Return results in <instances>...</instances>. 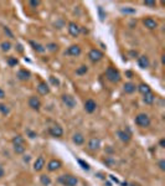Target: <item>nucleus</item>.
<instances>
[{
    "label": "nucleus",
    "mask_w": 165,
    "mask_h": 186,
    "mask_svg": "<svg viewBox=\"0 0 165 186\" xmlns=\"http://www.w3.org/2000/svg\"><path fill=\"white\" fill-rule=\"evenodd\" d=\"M104 76H106V78H107L111 83H118V82L121 81V78H122L119 71H118L116 67H113V66L107 67V70H106V72H104Z\"/></svg>",
    "instance_id": "obj_1"
},
{
    "label": "nucleus",
    "mask_w": 165,
    "mask_h": 186,
    "mask_svg": "<svg viewBox=\"0 0 165 186\" xmlns=\"http://www.w3.org/2000/svg\"><path fill=\"white\" fill-rule=\"evenodd\" d=\"M57 183L61 184L62 186H77L78 184V179L71 174H65V175H61L59 176L57 179Z\"/></svg>",
    "instance_id": "obj_2"
},
{
    "label": "nucleus",
    "mask_w": 165,
    "mask_h": 186,
    "mask_svg": "<svg viewBox=\"0 0 165 186\" xmlns=\"http://www.w3.org/2000/svg\"><path fill=\"white\" fill-rule=\"evenodd\" d=\"M134 122L140 128H148L150 125V117L145 113H139L138 116H135Z\"/></svg>",
    "instance_id": "obj_3"
},
{
    "label": "nucleus",
    "mask_w": 165,
    "mask_h": 186,
    "mask_svg": "<svg viewBox=\"0 0 165 186\" xmlns=\"http://www.w3.org/2000/svg\"><path fill=\"white\" fill-rule=\"evenodd\" d=\"M81 54H82V49L80 45H71L64 52L65 56H72V57H78Z\"/></svg>",
    "instance_id": "obj_4"
},
{
    "label": "nucleus",
    "mask_w": 165,
    "mask_h": 186,
    "mask_svg": "<svg viewBox=\"0 0 165 186\" xmlns=\"http://www.w3.org/2000/svg\"><path fill=\"white\" fill-rule=\"evenodd\" d=\"M61 101H62V103L66 106L67 108H70V109H73L77 106L76 98L73 96H71V94H62L61 96Z\"/></svg>",
    "instance_id": "obj_5"
},
{
    "label": "nucleus",
    "mask_w": 165,
    "mask_h": 186,
    "mask_svg": "<svg viewBox=\"0 0 165 186\" xmlns=\"http://www.w3.org/2000/svg\"><path fill=\"white\" fill-rule=\"evenodd\" d=\"M104 57V54L98 50V49H92V50H90V52H88V59H90V61L92 62H99Z\"/></svg>",
    "instance_id": "obj_6"
},
{
    "label": "nucleus",
    "mask_w": 165,
    "mask_h": 186,
    "mask_svg": "<svg viewBox=\"0 0 165 186\" xmlns=\"http://www.w3.org/2000/svg\"><path fill=\"white\" fill-rule=\"evenodd\" d=\"M67 30H68V34H70L72 37H78L80 34H81V26H80L77 23L71 21V23H68Z\"/></svg>",
    "instance_id": "obj_7"
},
{
    "label": "nucleus",
    "mask_w": 165,
    "mask_h": 186,
    "mask_svg": "<svg viewBox=\"0 0 165 186\" xmlns=\"http://www.w3.org/2000/svg\"><path fill=\"white\" fill-rule=\"evenodd\" d=\"M101 148V139L98 137H92L87 143V149L90 152H97Z\"/></svg>",
    "instance_id": "obj_8"
},
{
    "label": "nucleus",
    "mask_w": 165,
    "mask_h": 186,
    "mask_svg": "<svg viewBox=\"0 0 165 186\" xmlns=\"http://www.w3.org/2000/svg\"><path fill=\"white\" fill-rule=\"evenodd\" d=\"M49 134H50L51 137H54V138H61V137L64 135V129H62L61 125L54 124V125H51V127L49 128Z\"/></svg>",
    "instance_id": "obj_9"
},
{
    "label": "nucleus",
    "mask_w": 165,
    "mask_h": 186,
    "mask_svg": "<svg viewBox=\"0 0 165 186\" xmlns=\"http://www.w3.org/2000/svg\"><path fill=\"white\" fill-rule=\"evenodd\" d=\"M16 77H18L19 81H21V82H26V81L30 80L31 73H30V71L26 70V68H20V70L18 71V73H16Z\"/></svg>",
    "instance_id": "obj_10"
},
{
    "label": "nucleus",
    "mask_w": 165,
    "mask_h": 186,
    "mask_svg": "<svg viewBox=\"0 0 165 186\" xmlns=\"http://www.w3.org/2000/svg\"><path fill=\"white\" fill-rule=\"evenodd\" d=\"M28 104H29V107H30L33 111H40V108H41V101H40V98L36 97V96H31V97L29 98Z\"/></svg>",
    "instance_id": "obj_11"
},
{
    "label": "nucleus",
    "mask_w": 165,
    "mask_h": 186,
    "mask_svg": "<svg viewBox=\"0 0 165 186\" xmlns=\"http://www.w3.org/2000/svg\"><path fill=\"white\" fill-rule=\"evenodd\" d=\"M143 25L148 29V30H155L158 28V23L157 20H154L153 18H144L143 19Z\"/></svg>",
    "instance_id": "obj_12"
},
{
    "label": "nucleus",
    "mask_w": 165,
    "mask_h": 186,
    "mask_svg": "<svg viewBox=\"0 0 165 186\" xmlns=\"http://www.w3.org/2000/svg\"><path fill=\"white\" fill-rule=\"evenodd\" d=\"M61 166H62V163L59 159H51L47 163V170L49 171H56V170L61 169Z\"/></svg>",
    "instance_id": "obj_13"
},
{
    "label": "nucleus",
    "mask_w": 165,
    "mask_h": 186,
    "mask_svg": "<svg viewBox=\"0 0 165 186\" xmlns=\"http://www.w3.org/2000/svg\"><path fill=\"white\" fill-rule=\"evenodd\" d=\"M117 137H118V138H119L123 143H129V142H131V139H132L131 133H129V132H127V130H122V129L117 130Z\"/></svg>",
    "instance_id": "obj_14"
},
{
    "label": "nucleus",
    "mask_w": 165,
    "mask_h": 186,
    "mask_svg": "<svg viewBox=\"0 0 165 186\" xmlns=\"http://www.w3.org/2000/svg\"><path fill=\"white\" fill-rule=\"evenodd\" d=\"M138 66L142 68V70H147L149 66H150V60L147 55H142L138 57Z\"/></svg>",
    "instance_id": "obj_15"
},
{
    "label": "nucleus",
    "mask_w": 165,
    "mask_h": 186,
    "mask_svg": "<svg viewBox=\"0 0 165 186\" xmlns=\"http://www.w3.org/2000/svg\"><path fill=\"white\" fill-rule=\"evenodd\" d=\"M45 165H46L45 158H44L42 155H40V156L35 160V163H34V170H35V171H41V170L45 168Z\"/></svg>",
    "instance_id": "obj_16"
},
{
    "label": "nucleus",
    "mask_w": 165,
    "mask_h": 186,
    "mask_svg": "<svg viewBox=\"0 0 165 186\" xmlns=\"http://www.w3.org/2000/svg\"><path fill=\"white\" fill-rule=\"evenodd\" d=\"M36 91L39 94H41V96H46V94H49L50 93V87H49V85L46 83V82H40L39 85H37V87H36Z\"/></svg>",
    "instance_id": "obj_17"
},
{
    "label": "nucleus",
    "mask_w": 165,
    "mask_h": 186,
    "mask_svg": "<svg viewBox=\"0 0 165 186\" xmlns=\"http://www.w3.org/2000/svg\"><path fill=\"white\" fill-rule=\"evenodd\" d=\"M96 108H97V103L93 101V99H87L86 102H85V111L87 112V113H93L95 111H96Z\"/></svg>",
    "instance_id": "obj_18"
},
{
    "label": "nucleus",
    "mask_w": 165,
    "mask_h": 186,
    "mask_svg": "<svg viewBox=\"0 0 165 186\" xmlns=\"http://www.w3.org/2000/svg\"><path fill=\"white\" fill-rule=\"evenodd\" d=\"M30 45H31V47L34 49V51H36V52H39V54H44V52L46 51V47H45L44 45H41V44L34 41V40H30Z\"/></svg>",
    "instance_id": "obj_19"
},
{
    "label": "nucleus",
    "mask_w": 165,
    "mask_h": 186,
    "mask_svg": "<svg viewBox=\"0 0 165 186\" xmlns=\"http://www.w3.org/2000/svg\"><path fill=\"white\" fill-rule=\"evenodd\" d=\"M72 142H73L76 145H83V144H85V137H83V134H81V133H75L73 137H72Z\"/></svg>",
    "instance_id": "obj_20"
},
{
    "label": "nucleus",
    "mask_w": 165,
    "mask_h": 186,
    "mask_svg": "<svg viewBox=\"0 0 165 186\" xmlns=\"http://www.w3.org/2000/svg\"><path fill=\"white\" fill-rule=\"evenodd\" d=\"M135 90H137V86H135V83H133V82H127V83H124V86H123V91L126 93H128V94L134 93Z\"/></svg>",
    "instance_id": "obj_21"
},
{
    "label": "nucleus",
    "mask_w": 165,
    "mask_h": 186,
    "mask_svg": "<svg viewBox=\"0 0 165 186\" xmlns=\"http://www.w3.org/2000/svg\"><path fill=\"white\" fill-rule=\"evenodd\" d=\"M137 90L139 91V92L142 93L143 96H145V94H148V93L152 92V90H150V87L147 85V83H140L139 86H137Z\"/></svg>",
    "instance_id": "obj_22"
},
{
    "label": "nucleus",
    "mask_w": 165,
    "mask_h": 186,
    "mask_svg": "<svg viewBox=\"0 0 165 186\" xmlns=\"http://www.w3.org/2000/svg\"><path fill=\"white\" fill-rule=\"evenodd\" d=\"M154 101H155V94L154 93L150 92L148 93V94H145V96H143V102L145 104H153Z\"/></svg>",
    "instance_id": "obj_23"
},
{
    "label": "nucleus",
    "mask_w": 165,
    "mask_h": 186,
    "mask_svg": "<svg viewBox=\"0 0 165 186\" xmlns=\"http://www.w3.org/2000/svg\"><path fill=\"white\" fill-rule=\"evenodd\" d=\"M88 72V66L87 65H81L80 67L76 68V75L77 76H85Z\"/></svg>",
    "instance_id": "obj_24"
},
{
    "label": "nucleus",
    "mask_w": 165,
    "mask_h": 186,
    "mask_svg": "<svg viewBox=\"0 0 165 186\" xmlns=\"http://www.w3.org/2000/svg\"><path fill=\"white\" fill-rule=\"evenodd\" d=\"M40 183H41V185L42 186H50L52 181H51V178H50L49 175L42 174V175L40 176Z\"/></svg>",
    "instance_id": "obj_25"
},
{
    "label": "nucleus",
    "mask_w": 165,
    "mask_h": 186,
    "mask_svg": "<svg viewBox=\"0 0 165 186\" xmlns=\"http://www.w3.org/2000/svg\"><path fill=\"white\" fill-rule=\"evenodd\" d=\"M26 150V144H14V152L16 154H24Z\"/></svg>",
    "instance_id": "obj_26"
},
{
    "label": "nucleus",
    "mask_w": 165,
    "mask_h": 186,
    "mask_svg": "<svg viewBox=\"0 0 165 186\" xmlns=\"http://www.w3.org/2000/svg\"><path fill=\"white\" fill-rule=\"evenodd\" d=\"M11 42L10 41H3L1 44H0V49H1V51L3 52H9L10 50H11Z\"/></svg>",
    "instance_id": "obj_27"
},
{
    "label": "nucleus",
    "mask_w": 165,
    "mask_h": 186,
    "mask_svg": "<svg viewBox=\"0 0 165 186\" xmlns=\"http://www.w3.org/2000/svg\"><path fill=\"white\" fill-rule=\"evenodd\" d=\"M0 113L3 116H9L10 114V107L5 103H0Z\"/></svg>",
    "instance_id": "obj_28"
},
{
    "label": "nucleus",
    "mask_w": 165,
    "mask_h": 186,
    "mask_svg": "<svg viewBox=\"0 0 165 186\" xmlns=\"http://www.w3.org/2000/svg\"><path fill=\"white\" fill-rule=\"evenodd\" d=\"M11 142H13V145H14V144H26L25 138H24L23 135H16V137H14Z\"/></svg>",
    "instance_id": "obj_29"
},
{
    "label": "nucleus",
    "mask_w": 165,
    "mask_h": 186,
    "mask_svg": "<svg viewBox=\"0 0 165 186\" xmlns=\"http://www.w3.org/2000/svg\"><path fill=\"white\" fill-rule=\"evenodd\" d=\"M6 62H8V65H9L10 67H15V66L19 65V60H18L16 57H14V56H9Z\"/></svg>",
    "instance_id": "obj_30"
},
{
    "label": "nucleus",
    "mask_w": 165,
    "mask_h": 186,
    "mask_svg": "<svg viewBox=\"0 0 165 186\" xmlns=\"http://www.w3.org/2000/svg\"><path fill=\"white\" fill-rule=\"evenodd\" d=\"M45 47H46V50H49V51H51V52L59 51V45L55 44V42H50V44H47Z\"/></svg>",
    "instance_id": "obj_31"
},
{
    "label": "nucleus",
    "mask_w": 165,
    "mask_h": 186,
    "mask_svg": "<svg viewBox=\"0 0 165 186\" xmlns=\"http://www.w3.org/2000/svg\"><path fill=\"white\" fill-rule=\"evenodd\" d=\"M77 163H78V165H80L83 170H86V171H88V170L91 169L90 164H88V163H86L85 160H82V159H77Z\"/></svg>",
    "instance_id": "obj_32"
},
{
    "label": "nucleus",
    "mask_w": 165,
    "mask_h": 186,
    "mask_svg": "<svg viewBox=\"0 0 165 186\" xmlns=\"http://www.w3.org/2000/svg\"><path fill=\"white\" fill-rule=\"evenodd\" d=\"M103 161H104V164H106L107 166H109V168H113V166H114V164H116V160H114L112 156H108V158H106Z\"/></svg>",
    "instance_id": "obj_33"
},
{
    "label": "nucleus",
    "mask_w": 165,
    "mask_h": 186,
    "mask_svg": "<svg viewBox=\"0 0 165 186\" xmlns=\"http://www.w3.org/2000/svg\"><path fill=\"white\" fill-rule=\"evenodd\" d=\"M49 81H50V83H51L52 86H56V87L60 86V80H59L57 77H55V76H50V77H49Z\"/></svg>",
    "instance_id": "obj_34"
},
{
    "label": "nucleus",
    "mask_w": 165,
    "mask_h": 186,
    "mask_svg": "<svg viewBox=\"0 0 165 186\" xmlns=\"http://www.w3.org/2000/svg\"><path fill=\"white\" fill-rule=\"evenodd\" d=\"M97 10H98V15H99V20L103 23L104 20H106V11L103 10V8L102 6H98L97 8Z\"/></svg>",
    "instance_id": "obj_35"
},
{
    "label": "nucleus",
    "mask_w": 165,
    "mask_h": 186,
    "mask_svg": "<svg viewBox=\"0 0 165 186\" xmlns=\"http://www.w3.org/2000/svg\"><path fill=\"white\" fill-rule=\"evenodd\" d=\"M3 30H4L5 35H6L9 39H15V37H14V34H13V31L10 30V28H8V26H4V28H3Z\"/></svg>",
    "instance_id": "obj_36"
},
{
    "label": "nucleus",
    "mask_w": 165,
    "mask_h": 186,
    "mask_svg": "<svg viewBox=\"0 0 165 186\" xmlns=\"http://www.w3.org/2000/svg\"><path fill=\"white\" fill-rule=\"evenodd\" d=\"M145 6H148V8H157V3L155 1H152V0H145L144 3H143Z\"/></svg>",
    "instance_id": "obj_37"
},
{
    "label": "nucleus",
    "mask_w": 165,
    "mask_h": 186,
    "mask_svg": "<svg viewBox=\"0 0 165 186\" xmlns=\"http://www.w3.org/2000/svg\"><path fill=\"white\" fill-rule=\"evenodd\" d=\"M121 11L124 14H135V9H132V8H123L121 9Z\"/></svg>",
    "instance_id": "obj_38"
},
{
    "label": "nucleus",
    "mask_w": 165,
    "mask_h": 186,
    "mask_svg": "<svg viewBox=\"0 0 165 186\" xmlns=\"http://www.w3.org/2000/svg\"><path fill=\"white\" fill-rule=\"evenodd\" d=\"M40 4H41V1H40V0H30V1H29V5H30V6H33V8L39 6Z\"/></svg>",
    "instance_id": "obj_39"
},
{
    "label": "nucleus",
    "mask_w": 165,
    "mask_h": 186,
    "mask_svg": "<svg viewBox=\"0 0 165 186\" xmlns=\"http://www.w3.org/2000/svg\"><path fill=\"white\" fill-rule=\"evenodd\" d=\"M158 166H159V169H160L162 171H165V160L164 159H162V160L158 163Z\"/></svg>",
    "instance_id": "obj_40"
},
{
    "label": "nucleus",
    "mask_w": 165,
    "mask_h": 186,
    "mask_svg": "<svg viewBox=\"0 0 165 186\" xmlns=\"http://www.w3.org/2000/svg\"><path fill=\"white\" fill-rule=\"evenodd\" d=\"M26 134H28L29 138H31V139H35V138L37 137V134H36L35 132H33V130H26Z\"/></svg>",
    "instance_id": "obj_41"
},
{
    "label": "nucleus",
    "mask_w": 165,
    "mask_h": 186,
    "mask_svg": "<svg viewBox=\"0 0 165 186\" xmlns=\"http://www.w3.org/2000/svg\"><path fill=\"white\" fill-rule=\"evenodd\" d=\"M16 50H18V51H19L20 54H23V52H24V49H23V45H21V44H18V45H16Z\"/></svg>",
    "instance_id": "obj_42"
},
{
    "label": "nucleus",
    "mask_w": 165,
    "mask_h": 186,
    "mask_svg": "<svg viewBox=\"0 0 165 186\" xmlns=\"http://www.w3.org/2000/svg\"><path fill=\"white\" fill-rule=\"evenodd\" d=\"M159 147H160V148H165V139L164 138H162V139L159 140Z\"/></svg>",
    "instance_id": "obj_43"
},
{
    "label": "nucleus",
    "mask_w": 165,
    "mask_h": 186,
    "mask_svg": "<svg viewBox=\"0 0 165 186\" xmlns=\"http://www.w3.org/2000/svg\"><path fill=\"white\" fill-rule=\"evenodd\" d=\"M4 175H5V170H4V168L0 165V179H3Z\"/></svg>",
    "instance_id": "obj_44"
},
{
    "label": "nucleus",
    "mask_w": 165,
    "mask_h": 186,
    "mask_svg": "<svg viewBox=\"0 0 165 186\" xmlns=\"http://www.w3.org/2000/svg\"><path fill=\"white\" fill-rule=\"evenodd\" d=\"M5 96H6V94H5V91L0 88V99H4V98H5Z\"/></svg>",
    "instance_id": "obj_45"
},
{
    "label": "nucleus",
    "mask_w": 165,
    "mask_h": 186,
    "mask_svg": "<svg viewBox=\"0 0 165 186\" xmlns=\"http://www.w3.org/2000/svg\"><path fill=\"white\" fill-rule=\"evenodd\" d=\"M129 55L132 56L133 59H135V57L138 56V52H137V51H131V52H129Z\"/></svg>",
    "instance_id": "obj_46"
},
{
    "label": "nucleus",
    "mask_w": 165,
    "mask_h": 186,
    "mask_svg": "<svg viewBox=\"0 0 165 186\" xmlns=\"http://www.w3.org/2000/svg\"><path fill=\"white\" fill-rule=\"evenodd\" d=\"M24 161H25V163H29V161H30V155L24 156Z\"/></svg>",
    "instance_id": "obj_47"
},
{
    "label": "nucleus",
    "mask_w": 165,
    "mask_h": 186,
    "mask_svg": "<svg viewBox=\"0 0 165 186\" xmlns=\"http://www.w3.org/2000/svg\"><path fill=\"white\" fill-rule=\"evenodd\" d=\"M109 178H111V179H112V180H113V181H116V183H117V184H119V181H118V179H117V178H114V176H113V175H109Z\"/></svg>",
    "instance_id": "obj_48"
},
{
    "label": "nucleus",
    "mask_w": 165,
    "mask_h": 186,
    "mask_svg": "<svg viewBox=\"0 0 165 186\" xmlns=\"http://www.w3.org/2000/svg\"><path fill=\"white\" fill-rule=\"evenodd\" d=\"M126 75H127V76H129V78H132V76H133V73L131 72V71H127V72H126Z\"/></svg>",
    "instance_id": "obj_49"
}]
</instances>
